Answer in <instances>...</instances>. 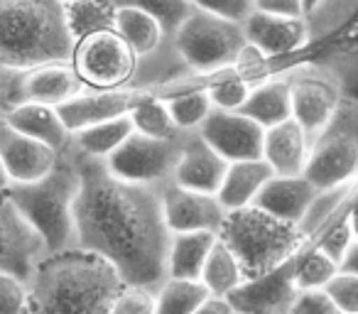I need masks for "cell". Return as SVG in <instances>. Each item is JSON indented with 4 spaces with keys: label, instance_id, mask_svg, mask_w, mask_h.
<instances>
[{
    "label": "cell",
    "instance_id": "6da1fadb",
    "mask_svg": "<svg viewBox=\"0 0 358 314\" xmlns=\"http://www.w3.org/2000/svg\"><path fill=\"white\" fill-rule=\"evenodd\" d=\"M79 172L74 199L76 248L106 258L125 285L157 290L167 280L169 231L157 187L113 177L103 160L66 148Z\"/></svg>",
    "mask_w": 358,
    "mask_h": 314
},
{
    "label": "cell",
    "instance_id": "7a4b0ae2",
    "mask_svg": "<svg viewBox=\"0 0 358 314\" xmlns=\"http://www.w3.org/2000/svg\"><path fill=\"white\" fill-rule=\"evenodd\" d=\"M25 285V314H110V304L125 283L106 258L74 245L42 253Z\"/></svg>",
    "mask_w": 358,
    "mask_h": 314
},
{
    "label": "cell",
    "instance_id": "3957f363",
    "mask_svg": "<svg viewBox=\"0 0 358 314\" xmlns=\"http://www.w3.org/2000/svg\"><path fill=\"white\" fill-rule=\"evenodd\" d=\"M74 37L62 0H0V69L71 64Z\"/></svg>",
    "mask_w": 358,
    "mask_h": 314
},
{
    "label": "cell",
    "instance_id": "277c9868",
    "mask_svg": "<svg viewBox=\"0 0 358 314\" xmlns=\"http://www.w3.org/2000/svg\"><path fill=\"white\" fill-rule=\"evenodd\" d=\"M79 192V172L69 150L59 152L55 167L45 177L25 185L13 182L3 199L20 214L40 238L45 253L74 248V199Z\"/></svg>",
    "mask_w": 358,
    "mask_h": 314
},
{
    "label": "cell",
    "instance_id": "5b68a950",
    "mask_svg": "<svg viewBox=\"0 0 358 314\" xmlns=\"http://www.w3.org/2000/svg\"><path fill=\"white\" fill-rule=\"evenodd\" d=\"M216 236L236 255L245 280L275 270L307 243L297 224L270 216L255 206L229 211Z\"/></svg>",
    "mask_w": 358,
    "mask_h": 314
},
{
    "label": "cell",
    "instance_id": "8992f818",
    "mask_svg": "<svg viewBox=\"0 0 358 314\" xmlns=\"http://www.w3.org/2000/svg\"><path fill=\"white\" fill-rule=\"evenodd\" d=\"M358 175V110L351 96L341 101L329 125L309 143L302 177L314 190L351 185Z\"/></svg>",
    "mask_w": 358,
    "mask_h": 314
},
{
    "label": "cell",
    "instance_id": "52a82bcc",
    "mask_svg": "<svg viewBox=\"0 0 358 314\" xmlns=\"http://www.w3.org/2000/svg\"><path fill=\"white\" fill-rule=\"evenodd\" d=\"M172 47L189 74H214L236 64L245 37L241 22L194 8L174 32Z\"/></svg>",
    "mask_w": 358,
    "mask_h": 314
},
{
    "label": "cell",
    "instance_id": "ba28073f",
    "mask_svg": "<svg viewBox=\"0 0 358 314\" xmlns=\"http://www.w3.org/2000/svg\"><path fill=\"white\" fill-rule=\"evenodd\" d=\"M289 81V104H292V120L304 130L312 143L329 125L341 101L346 99L343 81L329 66L299 64L285 69Z\"/></svg>",
    "mask_w": 358,
    "mask_h": 314
},
{
    "label": "cell",
    "instance_id": "9c48e42d",
    "mask_svg": "<svg viewBox=\"0 0 358 314\" xmlns=\"http://www.w3.org/2000/svg\"><path fill=\"white\" fill-rule=\"evenodd\" d=\"M182 138L185 133H179L177 138H150L133 130L123 140V145L106 157L103 165L118 180L162 190L172 182Z\"/></svg>",
    "mask_w": 358,
    "mask_h": 314
},
{
    "label": "cell",
    "instance_id": "30bf717a",
    "mask_svg": "<svg viewBox=\"0 0 358 314\" xmlns=\"http://www.w3.org/2000/svg\"><path fill=\"white\" fill-rule=\"evenodd\" d=\"M71 66L89 89H123L133 86L138 57L115 30H103L74 45Z\"/></svg>",
    "mask_w": 358,
    "mask_h": 314
},
{
    "label": "cell",
    "instance_id": "8fae6325",
    "mask_svg": "<svg viewBox=\"0 0 358 314\" xmlns=\"http://www.w3.org/2000/svg\"><path fill=\"white\" fill-rule=\"evenodd\" d=\"M157 96V91L143 89V86H123V89H86L76 99L57 106L62 123L69 133H76L89 125L103 123V120L123 118L145 99Z\"/></svg>",
    "mask_w": 358,
    "mask_h": 314
},
{
    "label": "cell",
    "instance_id": "7c38bea8",
    "mask_svg": "<svg viewBox=\"0 0 358 314\" xmlns=\"http://www.w3.org/2000/svg\"><path fill=\"white\" fill-rule=\"evenodd\" d=\"M214 152H219L226 162L258 160L263 150V133L255 120L243 115L241 110H219L211 108L204 123L196 128Z\"/></svg>",
    "mask_w": 358,
    "mask_h": 314
},
{
    "label": "cell",
    "instance_id": "4fadbf2b",
    "mask_svg": "<svg viewBox=\"0 0 358 314\" xmlns=\"http://www.w3.org/2000/svg\"><path fill=\"white\" fill-rule=\"evenodd\" d=\"M292 258L258 278H248L226 297L234 314H287L297 299Z\"/></svg>",
    "mask_w": 358,
    "mask_h": 314
},
{
    "label": "cell",
    "instance_id": "5bb4252c",
    "mask_svg": "<svg viewBox=\"0 0 358 314\" xmlns=\"http://www.w3.org/2000/svg\"><path fill=\"white\" fill-rule=\"evenodd\" d=\"M159 204L169 234H192V231L219 234L229 214L216 194L182 190L177 185H164L159 190Z\"/></svg>",
    "mask_w": 358,
    "mask_h": 314
},
{
    "label": "cell",
    "instance_id": "9a60e30c",
    "mask_svg": "<svg viewBox=\"0 0 358 314\" xmlns=\"http://www.w3.org/2000/svg\"><path fill=\"white\" fill-rule=\"evenodd\" d=\"M89 86L81 81L71 64H45L37 69L15 71L13 81V104H45V106H62L66 101L76 99Z\"/></svg>",
    "mask_w": 358,
    "mask_h": 314
},
{
    "label": "cell",
    "instance_id": "2e32d148",
    "mask_svg": "<svg viewBox=\"0 0 358 314\" xmlns=\"http://www.w3.org/2000/svg\"><path fill=\"white\" fill-rule=\"evenodd\" d=\"M241 30H243L245 42L253 45L270 62L278 59V57H289L294 52H302L312 45L307 22L299 20V17H278L250 10L245 20L241 22Z\"/></svg>",
    "mask_w": 358,
    "mask_h": 314
},
{
    "label": "cell",
    "instance_id": "e0dca14e",
    "mask_svg": "<svg viewBox=\"0 0 358 314\" xmlns=\"http://www.w3.org/2000/svg\"><path fill=\"white\" fill-rule=\"evenodd\" d=\"M226 167H229V162L219 152H214L196 130H192L182 138V148H179V157L169 185L192 192H204V194H216L226 175Z\"/></svg>",
    "mask_w": 358,
    "mask_h": 314
},
{
    "label": "cell",
    "instance_id": "ac0fdd59",
    "mask_svg": "<svg viewBox=\"0 0 358 314\" xmlns=\"http://www.w3.org/2000/svg\"><path fill=\"white\" fill-rule=\"evenodd\" d=\"M59 152L47 145L27 138L0 120V160L6 165L8 177L15 185L35 182L55 167Z\"/></svg>",
    "mask_w": 358,
    "mask_h": 314
},
{
    "label": "cell",
    "instance_id": "d6986e66",
    "mask_svg": "<svg viewBox=\"0 0 358 314\" xmlns=\"http://www.w3.org/2000/svg\"><path fill=\"white\" fill-rule=\"evenodd\" d=\"M45 253L40 238L20 219L15 209L0 197V270L27 278L35 260Z\"/></svg>",
    "mask_w": 358,
    "mask_h": 314
},
{
    "label": "cell",
    "instance_id": "ffe728a7",
    "mask_svg": "<svg viewBox=\"0 0 358 314\" xmlns=\"http://www.w3.org/2000/svg\"><path fill=\"white\" fill-rule=\"evenodd\" d=\"M309 155V138L292 118L265 128L263 150L260 157L268 162L273 175L278 177H297L304 172Z\"/></svg>",
    "mask_w": 358,
    "mask_h": 314
},
{
    "label": "cell",
    "instance_id": "44dd1931",
    "mask_svg": "<svg viewBox=\"0 0 358 314\" xmlns=\"http://www.w3.org/2000/svg\"><path fill=\"white\" fill-rule=\"evenodd\" d=\"M3 123H8L13 130L37 140V143L47 145V148H52L55 152H64L71 143V133L66 130V125L62 123L55 106L30 104V101L13 104L10 108H6V113H3Z\"/></svg>",
    "mask_w": 358,
    "mask_h": 314
},
{
    "label": "cell",
    "instance_id": "7402d4cb",
    "mask_svg": "<svg viewBox=\"0 0 358 314\" xmlns=\"http://www.w3.org/2000/svg\"><path fill=\"white\" fill-rule=\"evenodd\" d=\"M314 194H317V190H314L302 175H297V177L273 175L260 187V192L255 194L250 206H255V209L265 211V214H270V216H278V219H282V221L297 224Z\"/></svg>",
    "mask_w": 358,
    "mask_h": 314
},
{
    "label": "cell",
    "instance_id": "603a6c76",
    "mask_svg": "<svg viewBox=\"0 0 358 314\" xmlns=\"http://www.w3.org/2000/svg\"><path fill=\"white\" fill-rule=\"evenodd\" d=\"M238 110L250 120H255L260 128H273V125L292 118L287 74L278 71V74H270L268 79L253 84L248 99Z\"/></svg>",
    "mask_w": 358,
    "mask_h": 314
},
{
    "label": "cell",
    "instance_id": "cb8c5ba5",
    "mask_svg": "<svg viewBox=\"0 0 358 314\" xmlns=\"http://www.w3.org/2000/svg\"><path fill=\"white\" fill-rule=\"evenodd\" d=\"M270 177H273V170H270L263 157H258V160L229 162L224 180H221V187H219V192H216V199L221 201V206H224L226 211L250 206L255 194L260 192V187H263Z\"/></svg>",
    "mask_w": 358,
    "mask_h": 314
},
{
    "label": "cell",
    "instance_id": "d4e9b609",
    "mask_svg": "<svg viewBox=\"0 0 358 314\" xmlns=\"http://www.w3.org/2000/svg\"><path fill=\"white\" fill-rule=\"evenodd\" d=\"M214 241H216V234H209V231L169 234L167 260H164V273H167V278L199 280L201 265H204Z\"/></svg>",
    "mask_w": 358,
    "mask_h": 314
},
{
    "label": "cell",
    "instance_id": "484cf974",
    "mask_svg": "<svg viewBox=\"0 0 358 314\" xmlns=\"http://www.w3.org/2000/svg\"><path fill=\"white\" fill-rule=\"evenodd\" d=\"M351 206H356V182L331 187V190H317V194L312 197L309 206L304 209L302 219L297 221L299 234L309 243Z\"/></svg>",
    "mask_w": 358,
    "mask_h": 314
},
{
    "label": "cell",
    "instance_id": "4316f807",
    "mask_svg": "<svg viewBox=\"0 0 358 314\" xmlns=\"http://www.w3.org/2000/svg\"><path fill=\"white\" fill-rule=\"evenodd\" d=\"M130 133H133V123H130L128 115H123V118L103 120V123L71 133L69 148L86 155V157H94V160H106L108 155H113L123 145V140Z\"/></svg>",
    "mask_w": 358,
    "mask_h": 314
},
{
    "label": "cell",
    "instance_id": "83f0119b",
    "mask_svg": "<svg viewBox=\"0 0 358 314\" xmlns=\"http://www.w3.org/2000/svg\"><path fill=\"white\" fill-rule=\"evenodd\" d=\"M243 280H245V275H243V270H241L236 255L231 253L224 241H219V236H216L214 245H211L209 255H206L204 265H201L199 283L204 285V290L211 297H229Z\"/></svg>",
    "mask_w": 358,
    "mask_h": 314
},
{
    "label": "cell",
    "instance_id": "f1b7e54d",
    "mask_svg": "<svg viewBox=\"0 0 358 314\" xmlns=\"http://www.w3.org/2000/svg\"><path fill=\"white\" fill-rule=\"evenodd\" d=\"M64 17L74 42L103 30H113L115 6L110 0H69L64 3Z\"/></svg>",
    "mask_w": 358,
    "mask_h": 314
},
{
    "label": "cell",
    "instance_id": "f546056e",
    "mask_svg": "<svg viewBox=\"0 0 358 314\" xmlns=\"http://www.w3.org/2000/svg\"><path fill=\"white\" fill-rule=\"evenodd\" d=\"M206 297L199 280L167 278L155 290V314H192Z\"/></svg>",
    "mask_w": 358,
    "mask_h": 314
},
{
    "label": "cell",
    "instance_id": "4dcf8cb0",
    "mask_svg": "<svg viewBox=\"0 0 358 314\" xmlns=\"http://www.w3.org/2000/svg\"><path fill=\"white\" fill-rule=\"evenodd\" d=\"M353 8H356V0H302L309 42H317L338 30L353 15Z\"/></svg>",
    "mask_w": 358,
    "mask_h": 314
},
{
    "label": "cell",
    "instance_id": "1f68e13d",
    "mask_svg": "<svg viewBox=\"0 0 358 314\" xmlns=\"http://www.w3.org/2000/svg\"><path fill=\"white\" fill-rule=\"evenodd\" d=\"M292 273L299 292H312V290H322L338 273V268L319 248L304 243L292 255Z\"/></svg>",
    "mask_w": 358,
    "mask_h": 314
},
{
    "label": "cell",
    "instance_id": "d6a6232c",
    "mask_svg": "<svg viewBox=\"0 0 358 314\" xmlns=\"http://www.w3.org/2000/svg\"><path fill=\"white\" fill-rule=\"evenodd\" d=\"M115 8H135L159 22L164 37L172 40L174 32L182 27V22L192 15L194 6L189 0H110Z\"/></svg>",
    "mask_w": 358,
    "mask_h": 314
},
{
    "label": "cell",
    "instance_id": "836d02e7",
    "mask_svg": "<svg viewBox=\"0 0 358 314\" xmlns=\"http://www.w3.org/2000/svg\"><path fill=\"white\" fill-rule=\"evenodd\" d=\"M309 245H314V248L322 250V253L327 255V258H331L334 263H336V268H338V263L343 260V255L358 245L353 206L343 211V214L338 216V219L334 221L331 226H327V229H324L322 234L317 236V238L309 241Z\"/></svg>",
    "mask_w": 358,
    "mask_h": 314
},
{
    "label": "cell",
    "instance_id": "e575fe53",
    "mask_svg": "<svg viewBox=\"0 0 358 314\" xmlns=\"http://www.w3.org/2000/svg\"><path fill=\"white\" fill-rule=\"evenodd\" d=\"M164 108H167L172 123L177 125V130L192 133V130H196L204 123V118L211 110V104L206 91L199 89V91H187V94L172 96V99H164Z\"/></svg>",
    "mask_w": 358,
    "mask_h": 314
},
{
    "label": "cell",
    "instance_id": "d590c367",
    "mask_svg": "<svg viewBox=\"0 0 358 314\" xmlns=\"http://www.w3.org/2000/svg\"><path fill=\"white\" fill-rule=\"evenodd\" d=\"M130 123H133L135 133L150 135V138H177L182 130H177V125L172 123L167 108H164V101L152 96V99H145L143 104H138L130 110Z\"/></svg>",
    "mask_w": 358,
    "mask_h": 314
},
{
    "label": "cell",
    "instance_id": "8d00e7d4",
    "mask_svg": "<svg viewBox=\"0 0 358 314\" xmlns=\"http://www.w3.org/2000/svg\"><path fill=\"white\" fill-rule=\"evenodd\" d=\"M334 307L343 314H358V273H341L338 270L331 280L322 287Z\"/></svg>",
    "mask_w": 358,
    "mask_h": 314
},
{
    "label": "cell",
    "instance_id": "74e56055",
    "mask_svg": "<svg viewBox=\"0 0 358 314\" xmlns=\"http://www.w3.org/2000/svg\"><path fill=\"white\" fill-rule=\"evenodd\" d=\"M110 314H155V290L123 285L110 304Z\"/></svg>",
    "mask_w": 358,
    "mask_h": 314
},
{
    "label": "cell",
    "instance_id": "f35d334b",
    "mask_svg": "<svg viewBox=\"0 0 358 314\" xmlns=\"http://www.w3.org/2000/svg\"><path fill=\"white\" fill-rule=\"evenodd\" d=\"M27 312V285L25 278L8 270H0V314Z\"/></svg>",
    "mask_w": 358,
    "mask_h": 314
},
{
    "label": "cell",
    "instance_id": "ab89813d",
    "mask_svg": "<svg viewBox=\"0 0 358 314\" xmlns=\"http://www.w3.org/2000/svg\"><path fill=\"white\" fill-rule=\"evenodd\" d=\"M196 10L214 13L219 17L234 22H243L245 15L253 10V0H189Z\"/></svg>",
    "mask_w": 358,
    "mask_h": 314
},
{
    "label": "cell",
    "instance_id": "60d3db41",
    "mask_svg": "<svg viewBox=\"0 0 358 314\" xmlns=\"http://www.w3.org/2000/svg\"><path fill=\"white\" fill-rule=\"evenodd\" d=\"M287 314H343V312L329 302V297L322 290H312V292H299Z\"/></svg>",
    "mask_w": 358,
    "mask_h": 314
},
{
    "label": "cell",
    "instance_id": "b9f144b4",
    "mask_svg": "<svg viewBox=\"0 0 358 314\" xmlns=\"http://www.w3.org/2000/svg\"><path fill=\"white\" fill-rule=\"evenodd\" d=\"M253 10L278 17H299L304 20L302 0H253Z\"/></svg>",
    "mask_w": 358,
    "mask_h": 314
},
{
    "label": "cell",
    "instance_id": "7bdbcfd3",
    "mask_svg": "<svg viewBox=\"0 0 358 314\" xmlns=\"http://www.w3.org/2000/svg\"><path fill=\"white\" fill-rule=\"evenodd\" d=\"M192 314H234V309L226 302V297H211L209 294Z\"/></svg>",
    "mask_w": 358,
    "mask_h": 314
},
{
    "label": "cell",
    "instance_id": "ee69618b",
    "mask_svg": "<svg viewBox=\"0 0 358 314\" xmlns=\"http://www.w3.org/2000/svg\"><path fill=\"white\" fill-rule=\"evenodd\" d=\"M13 81H15V71L0 69V108L3 113L13 106Z\"/></svg>",
    "mask_w": 358,
    "mask_h": 314
},
{
    "label": "cell",
    "instance_id": "f6af8a7d",
    "mask_svg": "<svg viewBox=\"0 0 358 314\" xmlns=\"http://www.w3.org/2000/svg\"><path fill=\"white\" fill-rule=\"evenodd\" d=\"M13 182H10V177H8V170H6V165H3V160H0V197L6 194L8 192V187H10Z\"/></svg>",
    "mask_w": 358,
    "mask_h": 314
},
{
    "label": "cell",
    "instance_id": "bcb514c9",
    "mask_svg": "<svg viewBox=\"0 0 358 314\" xmlns=\"http://www.w3.org/2000/svg\"><path fill=\"white\" fill-rule=\"evenodd\" d=\"M0 120H3V108H0Z\"/></svg>",
    "mask_w": 358,
    "mask_h": 314
},
{
    "label": "cell",
    "instance_id": "7dc6e473",
    "mask_svg": "<svg viewBox=\"0 0 358 314\" xmlns=\"http://www.w3.org/2000/svg\"><path fill=\"white\" fill-rule=\"evenodd\" d=\"M62 3H69V0H62Z\"/></svg>",
    "mask_w": 358,
    "mask_h": 314
}]
</instances>
